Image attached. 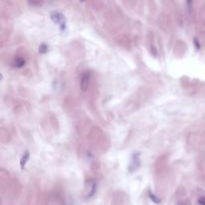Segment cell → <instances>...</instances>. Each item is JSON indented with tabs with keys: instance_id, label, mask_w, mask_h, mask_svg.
Returning a JSON list of instances; mask_svg holds the SVG:
<instances>
[{
	"instance_id": "obj_2",
	"label": "cell",
	"mask_w": 205,
	"mask_h": 205,
	"mask_svg": "<svg viewBox=\"0 0 205 205\" xmlns=\"http://www.w3.org/2000/svg\"><path fill=\"white\" fill-rule=\"evenodd\" d=\"M90 83V75L88 72L83 73L81 76V80H80V88L83 92H85L89 87Z\"/></svg>"
},
{
	"instance_id": "obj_3",
	"label": "cell",
	"mask_w": 205,
	"mask_h": 205,
	"mask_svg": "<svg viewBox=\"0 0 205 205\" xmlns=\"http://www.w3.org/2000/svg\"><path fill=\"white\" fill-rule=\"evenodd\" d=\"M138 153L137 154H135L133 155V157H132V162H131L130 164V166H129V171L130 172H133L134 170H136V169L138 168V166H139V158H138Z\"/></svg>"
},
{
	"instance_id": "obj_9",
	"label": "cell",
	"mask_w": 205,
	"mask_h": 205,
	"mask_svg": "<svg viewBox=\"0 0 205 205\" xmlns=\"http://www.w3.org/2000/svg\"><path fill=\"white\" fill-rule=\"evenodd\" d=\"M192 5H193V0H187V7L189 9V11H191V9H192Z\"/></svg>"
},
{
	"instance_id": "obj_11",
	"label": "cell",
	"mask_w": 205,
	"mask_h": 205,
	"mask_svg": "<svg viewBox=\"0 0 205 205\" xmlns=\"http://www.w3.org/2000/svg\"><path fill=\"white\" fill-rule=\"evenodd\" d=\"M194 43H195V45H196V48H197V49L200 48V44H198L197 39H194Z\"/></svg>"
},
{
	"instance_id": "obj_8",
	"label": "cell",
	"mask_w": 205,
	"mask_h": 205,
	"mask_svg": "<svg viewBox=\"0 0 205 205\" xmlns=\"http://www.w3.org/2000/svg\"><path fill=\"white\" fill-rule=\"evenodd\" d=\"M198 204L199 205H205V196H201L198 198Z\"/></svg>"
},
{
	"instance_id": "obj_12",
	"label": "cell",
	"mask_w": 205,
	"mask_h": 205,
	"mask_svg": "<svg viewBox=\"0 0 205 205\" xmlns=\"http://www.w3.org/2000/svg\"><path fill=\"white\" fill-rule=\"evenodd\" d=\"M80 1H84V0H80Z\"/></svg>"
},
{
	"instance_id": "obj_6",
	"label": "cell",
	"mask_w": 205,
	"mask_h": 205,
	"mask_svg": "<svg viewBox=\"0 0 205 205\" xmlns=\"http://www.w3.org/2000/svg\"><path fill=\"white\" fill-rule=\"evenodd\" d=\"M148 195H149V198L151 199V200H152V202H154V203H156V204H159L160 202H161V200H160V199L158 198L157 196L155 195L154 193H152L151 191H149V192H148Z\"/></svg>"
},
{
	"instance_id": "obj_1",
	"label": "cell",
	"mask_w": 205,
	"mask_h": 205,
	"mask_svg": "<svg viewBox=\"0 0 205 205\" xmlns=\"http://www.w3.org/2000/svg\"><path fill=\"white\" fill-rule=\"evenodd\" d=\"M50 16H51V19L53 20V22L58 24L62 31H64L65 28H66V23H65L64 16L59 12H52Z\"/></svg>"
},
{
	"instance_id": "obj_5",
	"label": "cell",
	"mask_w": 205,
	"mask_h": 205,
	"mask_svg": "<svg viewBox=\"0 0 205 205\" xmlns=\"http://www.w3.org/2000/svg\"><path fill=\"white\" fill-rule=\"evenodd\" d=\"M25 65V59H23L22 57H17L14 61V66L17 68H21Z\"/></svg>"
},
{
	"instance_id": "obj_4",
	"label": "cell",
	"mask_w": 205,
	"mask_h": 205,
	"mask_svg": "<svg viewBox=\"0 0 205 205\" xmlns=\"http://www.w3.org/2000/svg\"><path fill=\"white\" fill-rule=\"evenodd\" d=\"M29 157H30L29 152H28V151L25 152V154L23 155L22 158H21V160H20V166H21V169H24V167H25V165H26V163H27V161L29 160Z\"/></svg>"
},
{
	"instance_id": "obj_10",
	"label": "cell",
	"mask_w": 205,
	"mask_h": 205,
	"mask_svg": "<svg viewBox=\"0 0 205 205\" xmlns=\"http://www.w3.org/2000/svg\"><path fill=\"white\" fill-rule=\"evenodd\" d=\"M152 51H153V55H154V56H156V54H157V51H156V49H155V47H154V46H151V52H152Z\"/></svg>"
},
{
	"instance_id": "obj_7",
	"label": "cell",
	"mask_w": 205,
	"mask_h": 205,
	"mask_svg": "<svg viewBox=\"0 0 205 205\" xmlns=\"http://www.w3.org/2000/svg\"><path fill=\"white\" fill-rule=\"evenodd\" d=\"M47 50H48V46L46 45V44H44V43H43V44L40 45V47H39V52H40L41 54H45L46 52H47Z\"/></svg>"
}]
</instances>
